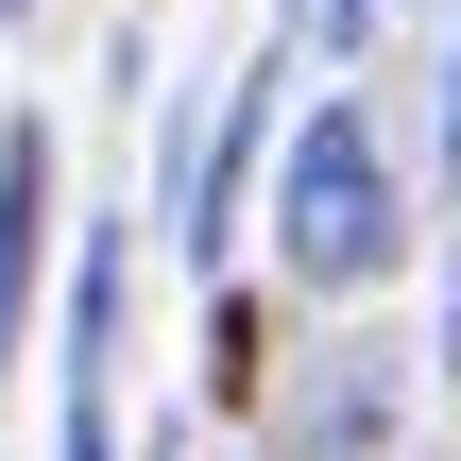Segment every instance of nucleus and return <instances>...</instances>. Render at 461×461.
Returning <instances> with one entry per match:
<instances>
[{
    "label": "nucleus",
    "mask_w": 461,
    "mask_h": 461,
    "mask_svg": "<svg viewBox=\"0 0 461 461\" xmlns=\"http://www.w3.org/2000/svg\"><path fill=\"white\" fill-rule=\"evenodd\" d=\"M274 257H291V291H376V274L411 257V205H393V171H376V120H359V103H308V120H291Z\"/></svg>",
    "instance_id": "obj_1"
},
{
    "label": "nucleus",
    "mask_w": 461,
    "mask_h": 461,
    "mask_svg": "<svg viewBox=\"0 0 461 461\" xmlns=\"http://www.w3.org/2000/svg\"><path fill=\"white\" fill-rule=\"evenodd\" d=\"M120 240H86V274H68V445L51 461H120Z\"/></svg>",
    "instance_id": "obj_2"
},
{
    "label": "nucleus",
    "mask_w": 461,
    "mask_h": 461,
    "mask_svg": "<svg viewBox=\"0 0 461 461\" xmlns=\"http://www.w3.org/2000/svg\"><path fill=\"white\" fill-rule=\"evenodd\" d=\"M34 222H51V137L17 120L0 137V359H17V308H34Z\"/></svg>",
    "instance_id": "obj_3"
},
{
    "label": "nucleus",
    "mask_w": 461,
    "mask_h": 461,
    "mask_svg": "<svg viewBox=\"0 0 461 461\" xmlns=\"http://www.w3.org/2000/svg\"><path fill=\"white\" fill-rule=\"evenodd\" d=\"M445 154H461V68H445Z\"/></svg>",
    "instance_id": "obj_4"
}]
</instances>
